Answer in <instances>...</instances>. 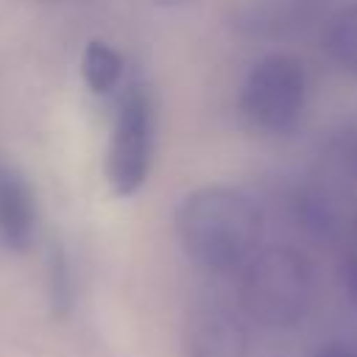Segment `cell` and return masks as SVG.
I'll return each mask as SVG.
<instances>
[{
	"instance_id": "cell-1",
	"label": "cell",
	"mask_w": 357,
	"mask_h": 357,
	"mask_svg": "<svg viewBox=\"0 0 357 357\" xmlns=\"http://www.w3.org/2000/svg\"><path fill=\"white\" fill-rule=\"evenodd\" d=\"M181 251L209 273H234L259 251L262 209L240 190L206 184L187 192L173 215Z\"/></svg>"
},
{
	"instance_id": "cell-2",
	"label": "cell",
	"mask_w": 357,
	"mask_h": 357,
	"mask_svg": "<svg viewBox=\"0 0 357 357\" xmlns=\"http://www.w3.org/2000/svg\"><path fill=\"white\" fill-rule=\"evenodd\" d=\"M312 265L290 245L259 248L240 271L243 312L271 329H284L301 321L312 304Z\"/></svg>"
},
{
	"instance_id": "cell-3",
	"label": "cell",
	"mask_w": 357,
	"mask_h": 357,
	"mask_svg": "<svg viewBox=\"0 0 357 357\" xmlns=\"http://www.w3.org/2000/svg\"><path fill=\"white\" fill-rule=\"evenodd\" d=\"M307 67L298 56L273 50L251 64L240 86V114L243 120L271 137H287L298 128L307 109Z\"/></svg>"
},
{
	"instance_id": "cell-4",
	"label": "cell",
	"mask_w": 357,
	"mask_h": 357,
	"mask_svg": "<svg viewBox=\"0 0 357 357\" xmlns=\"http://www.w3.org/2000/svg\"><path fill=\"white\" fill-rule=\"evenodd\" d=\"M153 98L142 81H128L117 100L109 151H106V181L114 195L128 198L142 190L153 162Z\"/></svg>"
},
{
	"instance_id": "cell-5",
	"label": "cell",
	"mask_w": 357,
	"mask_h": 357,
	"mask_svg": "<svg viewBox=\"0 0 357 357\" xmlns=\"http://www.w3.org/2000/svg\"><path fill=\"white\" fill-rule=\"evenodd\" d=\"M181 357H248L245 324L220 304L190 310L181 332Z\"/></svg>"
},
{
	"instance_id": "cell-6",
	"label": "cell",
	"mask_w": 357,
	"mask_h": 357,
	"mask_svg": "<svg viewBox=\"0 0 357 357\" xmlns=\"http://www.w3.org/2000/svg\"><path fill=\"white\" fill-rule=\"evenodd\" d=\"M326 0H248L234 17V28L251 39H287L307 31Z\"/></svg>"
},
{
	"instance_id": "cell-7",
	"label": "cell",
	"mask_w": 357,
	"mask_h": 357,
	"mask_svg": "<svg viewBox=\"0 0 357 357\" xmlns=\"http://www.w3.org/2000/svg\"><path fill=\"white\" fill-rule=\"evenodd\" d=\"M36 237V198L28 178L8 162H0V245L28 251Z\"/></svg>"
},
{
	"instance_id": "cell-8",
	"label": "cell",
	"mask_w": 357,
	"mask_h": 357,
	"mask_svg": "<svg viewBox=\"0 0 357 357\" xmlns=\"http://www.w3.org/2000/svg\"><path fill=\"white\" fill-rule=\"evenodd\" d=\"M126 73V61L120 50H114L103 39H89L81 53V78L92 95H112Z\"/></svg>"
},
{
	"instance_id": "cell-9",
	"label": "cell",
	"mask_w": 357,
	"mask_h": 357,
	"mask_svg": "<svg viewBox=\"0 0 357 357\" xmlns=\"http://www.w3.org/2000/svg\"><path fill=\"white\" fill-rule=\"evenodd\" d=\"M324 50L346 73L357 75V0L346 3L324 22Z\"/></svg>"
},
{
	"instance_id": "cell-10",
	"label": "cell",
	"mask_w": 357,
	"mask_h": 357,
	"mask_svg": "<svg viewBox=\"0 0 357 357\" xmlns=\"http://www.w3.org/2000/svg\"><path fill=\"white\" fill-rule=\"evenodd\" d=\"M290 212L298 229H304L310 237L326 240L337 231V215L335 206L329 204L326 195H321L318 190H304L298 187L290 195Z\"/></svg>"
},
{
	"instance_id": "cell-11",
	"label": "cell",
	"mask_w": 357,
	"mask_h": 357,
	"mask_svg": "<svg viewBox=\"0 0 357 357\" xmlns=\"http://www.w3.org/2000/svg\"><path fill=\"white\" fill-rule=\"evenodd\" d=\"M47 293H50V307L56 315H67L73 310L75 276H73V262L61 245H53L47 257Z\"/></svg>"
},
{
	"instance_id": "cell-12",
	"label": "cell",
	"mask_w": 357,
	"mask_h": 357,
	"mask_svg": "<svg viewBox=\"0 0 357 357\" xmlns=\"http://www.w3.org/2000/svg\"><path fill=\"white\" fill-rule=\"evenodd\" d=\"M329 159L357 178V126H346L329 139Z\"/></svg>"
},
{
	"instance_id": "cell-13",
	"label": "cell",
	"mask_w": 357,
	"mask_h": 357,
	"mask_svg": "<svg viewBox=\"0 0 357 357\" xmlns=\"http://www.w3.org/2000/svg\"><path fill=\"white\" fill-rule=\"evenodd\" d=\"M312 357H357V340H329L318 346Z\"/></svg>"
},
{
	"instance_id": "cell-14",
	"label": "cell",
	"mask_w": 357,
	"mask_h": 357,
	"mask_svg": "<svg viewBox=\"0 0 357 357\" xmlns=\"http://www.w3.org/2000/svg\"><path fill=\"white\" fill-rule=\"evenodd\" d=\"M340 282H343L346 296L357 304V257H349V259L340 265Z\"/></svg>"
},
{
	"instance_id": "cell-15",
	"label": "cell",
	"mask_w": 357,
	"mask_h": 357,
	"mask_svg": "<svg viewBox=\"0 0 357 357\" xmlns=\"http://www.w3.org/2000/svg\"><path fill=\"white\" fill-rule=\"evenodd\" d=\"M153 6H162V8H176V6H184L187 0H151Z\"/></svg>"
}]
</instances>
